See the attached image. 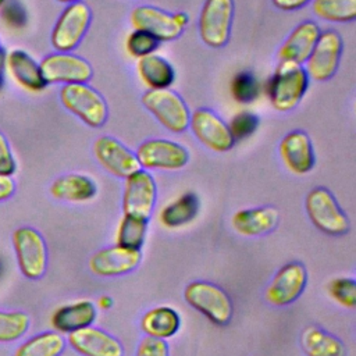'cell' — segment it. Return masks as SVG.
<instances>
[{
	"mask_svg": "<svg viewBox=\"0 0 356 356\" xmlns=\"http://www.w3.org/2000/svg\"><path fill=\"white\" fill-rule=\"evenodd\" d=\"M306 284V267L300 261L286 263L271 278L264 291V299L277 307L288 306L303 293Z\"/></svg>",
	"mask_w": 356,
	"mask_h": 356,
	"instance_id": "11",
	"label": "cell"
},
{
	"mask_svg": "<svg viewBox=\"0 0 356 356\" xmlns=\"http://www.w3.org/2000/svg\"><path fill=\"white\" fill-rule=\"evenodd\" d=\"M147 225L149 220L146 218L124 214L115 231V245L140 250L146 241Z\"/></svg>",
	"mask_w": 356,
	"mask_h": 356,
	"instance_id": "30",
	"label": "cell"
},
{
	"mask_svg": "<svg viewBox=\"0 0 356 356\" xmlns=\"http://www.w3.org/2000/svg\"><path fill=\"white\" fill-rule=\"evenodd\" d=\"M7 71L21 88L29 92H42L47 86L39 63L21 49L7 53Z\"/></svg>",
	"mask_w": 356,
	"mask_h": 356,
	"instance_id": "23",
	"label": "cell"
},
{
	"mask_svg": "<svg viewBox=\"0 0 356 356\" xmlns=\"http://www.w3.org/2000/svg\"><path fill=\"white\" fill-rule=\"evenodd\" d=\"M29 316L24 312L0 310V343L14 342L29 330Z\"/></svg>",
	"mask_w": 356,
	"mask_h": 356,
	"instance_id": "32",
	"label": "cell"
},
{
	"mask_svg": "<svg viewBox=\"0 0 356 356\" xmlns=\"http://www.w3.org/2000/svg\"><path fill=\"white\" fill-rule=\"evenodd\" d=\"M280 156L284 165L296 175L310 172L316 161L312 140L303 131H292L282 138Z\"/></svg>",
	"mask_w": 356,
	"mask_h": 356,
	"instance_id": "19",
	"label": "cell"
},
{
	"mask_svg": "<svg viewBox=\"0 0 356 356\" xmlns=\"http://www.w3.org/2000/svg\"><path fill=\"white\" fill-rule=\"evenodd\" d=\"M39 65L47 83H86L93 74L85 58L63 51L46 56Z\"/></svg>",
	"mask_w": 356,
	"mask_h": 356,
	"instance_id": "13",
	"label": "cell"
},
{
	"mask_svg": "<svg viewBox=\"0 0 356 356\" xmlns=\"http://www.w3.org/2000/svg\"><path fill=\"white\" fill-rule=\"evenodd\" d=\"M0 47H1V43H0Z\"/></svg>",
	"mask_w": 356,
	"mask_h": 356,
	"instance_id": "46",
	"label": "cell"
},
{
	"mask_svg": "<svg viewBox=\"0 0 356 356\" xmlns=\"http://www.w3.org/2000/svg\"><path fill=\"white\" fill-rule=\"evenodd\" d=\"M142 261L139 249H129L120 245H111L95 252L89 259V270L104 278L120 277L134 271Z\"/></svg>",
	"mask_w": 356,
	"mask_h": 356,
	"instance_id": "15",
	"label": "cell"
},
{
	"mask_svg": "<svg viewBox=\"0 0 356 356\" xmlns=\"http://www.w3.org/2000/svg\"><path fill=\"white\" fill-rule=\"evenodd\" d=\"M342 39L337 31L320 32V36L306 61L309 79L327 81L334 76L342 54Z\"/></svg>",
	"mask_w": 356,
	"mask_h": 356,
	"instance_id": "12",
	"label": "cell"
},
{
	"mask_svg": "<svg viewBox=\"0 0 356 356\" xmlns=\"http://www.w3.org/2000/svg\"><path fill=\"white\" fill-rule=\"evenodd\" d=\"M15 192V182L11 177L0 175V202L10 199Z\"/></svg>",
	"mask_w": 356,
	"mask_h": 356,
	"instance_id": "40",
	"label": "cell"
},
{
	"mask_svg": "<svg viewBox=\"0 0 356 356\" xmlns=\"http://www.w3.org/2000/svg\"><path fill=\"white\" fill-rule=\"evenodd\" d=\"M320 28L313 21H305L299 24L286 38L277 53L280 61H291L296 64H303L307 61L318 36Z\"/></svg>",
	"mask_w": 356,
	"mask_h": 356,
	"instance_id": "20",
	"label": "cell"
},
{
	"mask_svg": "<svg viewBox=\"0 0 356 356\" xmlns=\"http://www.w3.org/2000/svg\"><path fill=\"white\" fill-rule=\"evenodd\" d=\"M50 193L54 199L72 203H83L97 193L95 181L83 174H65L53 181Z\"/></svg>",
	"mask_w": 356,
	"mask_h": 356,
	"instance_id": "24",
	"label": "cell"
},
{
	"mask_svg": "<svg viewBox=\"0 0 356 356\" xmlns=\"http://www.w3.org/2000/svg\"><path fill=\"white\" fill-rule=\"evenodd\" d=\"M170 349L165 341L143 337L136 346L135 356H168Z\"/></svg>",
	"mask_w": 356,
	"mask_h": 356,
	"instance_id": "37",
	"label": "cell"
},
{
	"mask_svg": "<svg viewBox=\"0 0 356 356\" xmlns=\"http://www.w3.org/2000/svg\"><path fill=\"white\" fill-rule=\"evenodd\" d=\"M307 86L309 76L300 64L280 61L267 83V95L277 111L286 113L299 104Z\"/></svg>",
	"mask_w": 356,
	"mask_h": 356,
	"instance_id": "1",
	"label": "cell"
},
{
	"mask_svg": "<svg viewBox=\"0 0 356 356\" xmlns=\"http://www.w3.org/2000/svg\"><path fill=\"white\" fill-rule=\"evenodd\" d=\"M189 125L199 142L214 152H227L232 149L234 139L228 125L211 110L197 108L191 114Z\"/></svg>",
	"mask_w": 356,
	"mask_h": 356,
	"instance_id": "17",
	"label": "cell"
},
{
	"mask_svg": "<svg viewBox=\"0 0 356 356\" xmlns=\"http://www.w3.org/2000/svg\"><path fill=\"white\" fill-rule=\"evenodd\" d=\"M300 346L306 356H346L343 342L317 325H307L302 331Z\"/></svg>",
	"mask_w": 356,
	"mask_h": 356,
	"instance_id": "26",
	"label": "cell"
},
{
	"mask_svg": "<svg viewBox=\"0 0 356 356\" xmlns=\"http://www.w3.org/2000/svg\"><path fill=\"white\" fill-rule=\"evenodd\" d=\"M93 153L99 164L111 175L125 179L140 170L134 152L111 136H100L93 145Z\"/></svg>",
	"mask_w": 356,
	"mask_h": 356,
	"instance_id": "16",
	"label": "cell"
},
{
	"mask_svg": "<svg viewBox=\"0 0 356 356\" xmlns=\"http://www.w3.org/2000/svg\"><path fill=\"white\" fill-rule=\"evenodd\" d=\"M280 221V213L273 206L238 210L232 218V228L242 236H260L271 232Z\"/></svg>",
	"mask_w": 356,
	"mask_h": 356,
	"instance_id": "21",
	"label": "cell"
},
{
	"mask_svg": "<svg viewBox=\"0 0 356 356\" xmlns=\"http://www.w3.org/2000/svg\"><path fill=\"white\" fill-rule=\"evenodd\" d=\"M57 1H60V3H75V1H79V0H57Z\"/></svg>",
	"mask_w": 356,
	"mask_h": 356,
	"instance_id": "44",
	"label": "cell"
},
{
	"mask_svg": "<svg viewBox=\"0 0 356 356\" xmlns=\"http://www.w3.org/2000/svg\"><path fill=\"white\" fill-rule=\"evenodd\" d=\"M231 96L236 103L249 104L259 96V82L249 71L238 72L231 81Z\"/></svg>",
	"mask_w": 356,
	"mask_h": 356,
	"instance_id": "33",
	"label": "cell"
},
{
	"mask_svg": "<svg viewBox=\"0 0 356 356\" xmlns=\"http://www.w3.org/2000/svg\"><path fill=\"white\" fill-rule=\"evenodd\" d=\"M96 316L97 309L95 303L83 299L56 309L50 317V324L60 334H71L92 325Z\"/></svg>",
	"mask_w": 356,
	"mask_h": 356,
	"instance_id": "22",
	"label": "cell"
},
{
	"mask_svg": "<svg viewBox=\"0 0 356 356\" xmlns=\"http://www.w3.org/2000/svg\"><path fill=\"white\" fill-rule=\"evenodd\" d=\"M60 100L70 113L89 127H102L107 120L104 97L86 83L64 85L60 90Z\"/></svg>",
	"mask_w": 356,
	"mask_h": 356,
	"instance_id": "5",
	"label": "cell"
},
{
	"mask_svg": "<svg viewBox=\"0 0 356 356\" xmlns=\"http://www.w3.org/2000/svg\"><path fill=\"white\" fill-rule=\"evenodd\" d=\"M67 341L81 356H124L121 341L93 325L68 334Z\"/></svg>",
	"mask_w": 356,
	"mask_h": 356,
	"instance_id": "18",
	"label": "cell"
},
{
	"mask_svg": "<svg viewBox=\"0 0 356 356\" xmlns=\"http://www.w3.org/2000/svg\"><path fill=\"white\" fill-rule=\"evenodd\" d=\"M234 0H206L199 17V35L210 47H222L231 33Z\"/></svg>",
	"mask_w": 356,
	"mask_h": 356,
	"instance_id": "9",
	"label": "cell"
},
{
	"mask_svg": "<svg viewBox=\"0 0 356 356\" xmlns=\"http://www.w3.org/2000/svg\"><path fill=\"white\" fill-rule=\"evenodd\" d=\"M13 248L22 275L39 280L47 268V246L39 231L32 227H19L13 232Z\"/></svg>",
	"mask_w": 356,
	"mask_h": 356,
	"instance_id": "6",
	"label": "cell"
},
{
	"mask_svg": "<svg viewBox=\"0 0 356 356\" xmlns=\"http://www.w3.org/2000/svg\"><path fill=\"white\" fill-rule=\"evenodd\" d=\"M134 29L143 31L159 42L174 40L184 32L185 26L179 24L175 13H167L153 6H139L131 13Z\"/></svg>",
	"mask_w": 356,
	"mask_h": 356,
	"instance_id": "14",
	"label": "cell"
},
{
	"mask_svg": "<svg viewBox=\"0 0 356 356\" xmlns=\"http://www.w3.org/2000/svg\"><path fill=\"white\" fill-rule=\"evenodd\" d=\"M7 71V51L0 47V90L4 86V75Z\"/></svg>",
	"mask_w": 356,
	"mask_h": 356,
	"instance_id": "42",
	"label": "cell"
},
{
	"mask_svg": "<svg viewBox=\"0 0 356 356\" xmlns=\"http://www.w3.org/2000/svg\"><path fill=\"white\" fill-rule=\"evenodd\" d=\"M142 170L175 171L186 165L189 152L179 143L170 139H147L135 152Z\"/></svg>",
	"mask_w": 356,
	"mask_h": 356,
	"instance_id": "8",
	"label": "cell"
},
{
	"mask_svg": "<svg viewBox=\"0 0 356 356\" xmlns=\"http://www.w3.org/2000/svg\"><path fill=\"white\" fill-rule=\"evenodd\" d=\"M157 199V186L152 174L146 170H138L125 178L122 192L124 214L136 216L149 220Z\"/></svg>",
	"mask_w": 356,
	"mask_h": 356,
	"instance_id": "10",
	"label": "cell"
},
{
	"mask_svg": "<svg viewBox=\"0 0 356 356\" xmlns=\"http://www.w3.org/2000/svg\"><path fill=\"white\" fill-rule=\"evenodd\" d=\"M3 17L7 18L11 15V18H8V24L13 26H22L26 21V14L25 10L15 1H11L10 4L6 6V3L3 4Z\"/></svg>",
	"mask_w": 356,
	"mask_h": 356,
	"instance_id": "39",
	"label": "cell"
},
{
	"mask_svg": "<svg viewBox=\"0 0 356 356\" xmlns=\"http://www.w3.org/2000/svg\"><path fill=\"white\" fill-rule=\"evenodd\" d=\"M17 171V160L7 138L0 132V175L13 177Z\"/></svg>",
	"mask_w": 356,
	"mask_h": 356,
	"instance_id": "38",
	"label": "cell"
},
{
	"mask_svg": "<svg viewBox=\"0 0 356 356\" xmlns=\"http://www.w3.org/2000/svg\"><path fill=\"white\" fill-rule=\"evenodd\" d=\"M136 71L140 81L149 89H167L175 79L174 67L154 53L138 58Z\"/></svg>",
	"mask_w": 356,
	"mask_h": 356,
	"instance_id": "27",
	"label": "cell"
},
{
	"mask_svg": "<svg viewBox=\"0 0 356 356\" xmlns=\"http://www.w3.org/2000/svg\"><path fill=\"white\" fill-rule=\"evenodd\" d=\"M67 341L57 331H43L22 342L14 356H60L65 349Z\"/></svg>",
	"mask_w": 356,
	"mask_h": 356,
	"instance_id": "29",
	"label": "cell"
},
{
	"mask_svg": "<svg viewBox=\"0 0 356 356\" xmlns=\"http://www.w3.org/2000/svg\"><path fill=\"white\" fill-rule=\"evenodd\" d=\"M312 0H273V4L282 11H295L305 7Z\"/></svg>",
	"mask_w": 356,
	"mask_h": 356,
	"instance_id": "41",
	"label": "cell"
},
{
	"mask_svg": "<svg viewBox=\"0 0 356 356\" xmlns=\"http://www.w3.org/2000/svg\"><path fill=\"white\" fill-rule=\"evenodd\" d=\"M159 43L160 42L152 35L143 31L134 29L125 40V49L131 57L140 58V57L153 54L159 47Z\"/></svg>",
	"mask_w": 356,
	"mask_h": 356,
	"instance_id": "35",
	"label": "cell"
},
{
	"mask_svg": "<svg viewBox=\"0 0 356 356\" xmlns=\"http://www.w3.org/2000/svg\"><path fill=\"white\" fill-rule=\"evenodd\" d=\"M305 207L307 217L321 232L331 236H342L349 232L350 221L327 188H313L306 196Z\"/></svg>",
	"mask_w": 356,
	"mask_h": 356,
	"instance_id": "3",
	"label": "cell"
},
{
	"mask_svg": "<svg viewBox=\"0 0 356 356\" xmlns=\"http://www.w3.org/2000/svg\"><path fill=\"white\" fill-rule=\"evenodd\" d=\"M181 328L179 313L170 306H156L145 312L140 318V330L145 337L168 339L172 338Z\"/></svg>",
	"mask_w": 356,
	"mask_h": 356,
	"instance_id": "25",
	"label": "cell"
},
{
	"mask_svg": "<svg viewBox=\"0 0 356 356\" xmlns=\"http://www.w3.org/2000/svg\"><path fill=\"white\" fill-rule=\"evenodd\" d=\"M90 24V8L82 3H70L60 14L51 31V44L57 51L70 53L85 36Z\"/></svg>",
	"mask_w": 356,
	"mask_h": 356,
	"instance_id": "7",
	"label": "cell"
},
{
	"mask_svg": "<svg viewBox=\"0 0 356 356\" xmlns=\"http://www.w3.org/2000/svg\"><path fill=\"white\" fill-rule=\"evenodd\" d=\"M97 306L102 309V310H107L113 306V299L107 295H102L99 299H97Z\"/></svg>",
	"mask_w": 356,
	"mask_h": 356,
	"instance_id": "43",
	"label": "cell"
},
{
	"mask_svg": "<svg viewBox=\"0 0 356 356\" xmlns=\"http://www.w3.org/2000/svg\"><path fill=\"white\" fill-rule=\"evenodd\" d=\"M313 13L331 22H352L356 18V0H313Z\"/></svg>",
	"mask_w": 356,
	"mask_h": 356,
	"instance_id": "31",
	"label": "cell"
},
{
	"mask_svg": "<svg viewBox=\"0 0 356 356\" xmlns=\"http://www.w3.org/2000/svg\"><path fill=\"white\" fill-rule=\"evenodd\" d=\"M4 3H6V0H0V8L3 7V4H4Z\"/></svg>",
	"mask_w": 356,
	"mask_h": 356,
	"instance_id": "45",
	"label": "cell"
},
{
	"mask_svg": "<svg viewBox=\"0 0 356 356\" xmlns=\"http://www.w3.org/2000/svg\"><path fill=\"white\" fill-rule=\"evenodd\" d=\"M227 125L234 142L242 140L254 134L259 127V117L252 111H239L229 120Z\"/></svg>",
	"mask_w": 356,
	"mask_h": 356,
	"instance_id": "36",
	"label": "cell"
},
{
	"mask_svg": "<svg viewBox=\"0 0 356 356\" xmlns=\"http://www.w3.org/2000/svg\"><path fill=\"white\" fill-rule=\"evenodd\" d=\"M200 202L196 193L185 192L165 204L159 213V221L165 228H179L189 224L199 211Z\"/></svg>",
	"mask_w": 356,
	"mask_h": 356,
	"instance_id": "28",
	"label": "cell"
},
{
	"mask_svg": "<svg viewBox=\"0 0 356 356\" xmlns=\"http://www.w3.org/2000/svg\"><path fill=\"white\" fill-rule=\"evenodd\" d=\"M146 110L168 131L181 134L189 127V108L184 99L171 89H149L142 96Z\"/></svg>",
	"mask_w": 356,
	"mask_h": 356,
	"instance_id": "4",
	"label": "cell"
},
{
	"mask_svg": "<svg viewBox=\"0 0 356 356\" xmlns=\"http://www.w3.org/2000/svg\"><path fill=\"white\" fill-rule=\"evenodd\" d=\"M186 303L202 313L216 325H227L234 314L229 295L217 284L209 281H192L185 286Z\"/></svg>",
	"mask_w": 356,
	"mask_h": 356,
	"instance_id": "2",
	"label": "cell"
},
{
	"mask_svg": "<svg viewBox=\"0 0 356 356\" xmlns=\"http://www.w3.org/2000/svg\"><path fill=\"white\" fill-rule=\"evenodd\" d=\"M327 292L338 305L346 309L356 306V282L353 278H335L327 285Z\"/></svg>",
	"mask_w": 356,
	"mask_h": 356,
	"instance_id": "34",
	"label": "cell"
}]
</instances>
